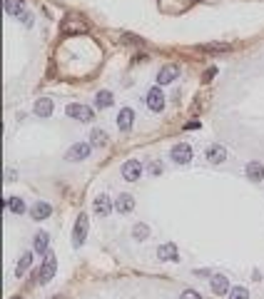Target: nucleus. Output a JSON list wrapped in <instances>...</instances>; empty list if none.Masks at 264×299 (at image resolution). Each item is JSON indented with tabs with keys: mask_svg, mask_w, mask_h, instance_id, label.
Returning <instances> with one entry per match:
<instances>
[{
	"mask_svg": "<svg viewBox=\"0 0 264 299\" xmlns=\"http://www.w3.org/2000/svg\"><path fill=\"white\" fill-rule=\"evenodd\" d=\"M55 272H57V260H55V254H45V262H42V267H40V272H38V280H40V284H48L53 277H55Z\"/></svg>",
	"mask_w": 264,
	"mask_h": 299,
	"instance_id": "f257e3e1",
	"label": "nucleus"
},
{
	"mask_svg": "<svg viewBox=\"0 0 264 299\" xmlns=\"http://www.w3.org/2000/svg\"><path fill=\"white\" fill-rule=\"evenodd\" d=\"M65 112H68V117L80 120V122H90V120L95 117L93 108H85V105H77V102H70L68 108H65Z\"/></svg>",
	"mask_w": 264,
	"mask_h": 299,
	"instance_id": "f03ea898",
	"label": "nucleus"
},
{
	"mask_svg": "<svg viewBox=\"0 0 264 299\" xmlns=\"http://www.w3.org/2000/svg\"><path fill=\"white\" fill-rule=\"evenodd\" d=\"M170 157H172L174 165H187L192 160V147L187 142H177V145L170 150Z\"/></svg>",
	"mask_w": 264,
	"mask_h": 299,
	"instance_id": "7ed1b4c3",
	"label": "nucleus"
},
{
	"mask_svg": "<svg viewBox=\"0 0 264 299\" xmlns=\"http://www.w3.org/2000/svg\"><path fill=\"white\" fill-rule=\"evenodd\" d=\"M122 180H127V182H137L140 177H142V162L140 160H127L125 165H122Z\"/></svg>",
	"mask_w": 264,
	"mask_h": 299,
	"instance_id": "20e7f679",
	"label": "nucleus"
},
{
	"mask_svg": "<svg viewBox=\"0 0 264 299\" xmlns=\"http://www.w3.org/2000/svg\"><path fill=\"white\" fill-rule=\"evenodd\" d=\"M147 108L152 110V112H162L165 110V93L157 88H150V93H147Z\"/></svg>",
	"mask_w": 264,
	"mask_h": 299,
	"instance_id": "39448f33",
	"label": "nucleus"
},
{
	"mask_svg": "<svg viewBox=\"0 0 264 299\" xmlns=\"http://www.w3.org/2000/svg\"><path fill=\"white\" fill-rule=\"evenodd\" d=\"M85 237H87V215H77V222L73 227V244L75 247H82L85 244Z\"/></svg>",
	"mask_w": 264,
	"mask_h": 299,
	"instance_id": "423d86ee",
	"label": "nucleus"
},
{
	"mask_svg": "<svg viewBox=\"0 0 264 299\" xmlns=\"http://www.w3.org/2000/svg\"><path fill=\"white\" fill-rule=\"evenodd\" d=\"M157 260H162V262H177V260H180L177 244H174V242L160 244V247H157Z\"/></svg>",
	"mask_w": 264,
	"mask_h": 299,
	"instance_id": "0eeeda50",
	"label": "nucleus"
},
{
	"mask_svg": "<svg viewBox=\"0 0 264 299\" xmlns=\"http://www.w3.org/2000/svg\"><path fill=\"white\" fill-rule=\"evenodd\" d=\"M90 157V145L87 142H77L68 150V155H65V160H70V162H77V160H87Z\"/></svg>",
	"mask_w": 264,
	"mask_h": 299,
	"instance_id": "6e6552de",
	"label": "nucleus"
},
{
	"mask_svg": "<svg viewBox=\"0 0 264 299\" xmlns=\"http://www.w3.org/2000/svg\"><path fill=\"white\" fill-rule=\"evenodd\" d=\"M132 122H135V110H132V108H122L117 112V127H120L122 132H130L132 130Z\"/></svg>",
	"mask_w": 264,
	"mask_h": 299,
	"instance_id": "1a4fd4ad",
	"label": "nucleus"
},
{
	"mask_svg": "<svg viewBox=\"0 0 264 299\" xmlns=\"http://www.w3.org/2000/svg\"><path fill=\"white\" fill-rule=\"evenodd\" d=\"M205 155H207V160H209L212 165H222V162L227 160V150H225L222 145H209Z\"/></svg>",
	"mask_w": 264,
	"mask_h": 299,
	"instance_id": "9d476101",
	"label": "nucleus"
},
{
	"mask_svg": "<svg viewBox=\"0 0 264 299\" xmlns=\"http://www.w3.org/2000/svg\"><path fill=\"white\" fill-rule=\"evenodd\" d=\"M53 215V207L48 205V202H35L33 207H30V217L35 220V222H40V220H48Z\"/></svg>",
	"mask_w": 264,
	"mask_h": 299,
	"instance_id": "9b49d317",
	"label": "nucleus"
},
{
	"mask_svg": "<svg viewBox=\"0 0 264 299\" xmlns=\"http://www.w3.org/2000/svg\"><path fill=\"white\" fill-rule=\"evenodd\" d=\"M209 287H212L214 294H229V280H227L225 274H212Z\"/></svg>",
	"mask_w": 264,
	"mask_h": 299,
	"instance_id": "f8f14e48",
	"label": "nucleus"
},
{
	"mask_svg": "<svg viewBox=\"0 0 264 299\" xmlns=\"http://www.w3.org/2000/svg\"><path fill=\"white\" fill-rule=\"evenodd\" d=\"M245 172H247V177H249L252 182H262V180H264V165L257 162V160H252V162H247Z\"/></svg>",
	"mask_w": 264,
	"mask_h": 299,
	"instance_id": "ddd939ff",
	"label": "nucleus"
},
{
	"mask_svg": "<svg viewBox=\"0 0 264 299\" xmlns=\"http://www.w3.org/2000/svg\"><path fill=\"white\" fill-rule=\"evenodd\" d=\"M35 115L38 117H50L53 115V110H55V105H53V100H48V97H40V100H35Z\"/></svg>",
	"mask_w": 264,
	"mask_h": 299,
	"instance_id": "4468645a",
	"label": "nucleus"
},
{
	"mask_svg": "<svg viewBox=\"0 0 264 299\" xmlns=\"http://www.w3.org/2000/svg\"><path fill=\"white\" fill-rule=\"evenodd\" d=\"M115 209L120 212V215H127V212H132V209H135V197H132V195H117Z\"/></svg>",
	"mask_w": 264,
	"mask_h": 299,
	"instance_id": "2eb2a0df",
	"label": "nucleus"
},
{
	"mask_svg": "<svg viewBox=\"0 0 264 299\" xmlns=\"http://www.w3.org/2000/svg\"><path fill=\"white\" fill-rule=\"evenodd\" d=\"M113 202H110V197H105V195H100L97 200H95V215L97 217H107L110 212H113Z\"/></svg>",
	"mask_w": 264,
	"mask_h": 299,
	"instance_id": "dca6fc26",
	"label": "nucleus"
},
{
	"mask_svg": "<svg viewBox=\"0 0 264 299\" xmlns=\"http://www.w3.org/2000/svg\"><path fill=\"white\" fill-rule=\"evenodd\" d=\"M177 75H180V70L174 68V65H165V68L157 73V82H160V85H170L172 80H177Z\"/></svg>",
	"mask_w": 264,
	"mask_h": 299,
	"instance_id": "f3484780",
	"label": "nucleus"
},
{
	"mask_svg": "<svg viewBox=\"0 0 264 299\" xmlns=\"http://www.w3.org/2000/svg\"><path fill=\"white\" fill-rule=\"evenodd\" d=\"M48 244H50V234L48 232H38L35 234V242H33V249L38 254H48Z\"/></svg>",
	"mask_w": 264,
	"mask_h": 299,
	"instance_id": "a211bd4d",
	"label": "nucleus"
},
{
	"mask_svg": "<svg viewBox=\"0 0 264 299\" xmlns=\"http://www.w3.org/2000/svg\"><path fill=\"white\" fill-rule=\"evenodd\" d=\"M110 105H113V93H110V90H100L95 95V108L105 110V108H110Z\"/></svg>",
	"mask_w": 264,
	"mask_h": 299,
	"instance_id": "6ab92c4d",
	"label": "nucleus"
},
{
	"mask_svg": "<svg viewBox=\"0 0 264 299\" xmlns=\"http://www.w3.org/2000/svg\"><path fill=\"white\" fill-rule=\"evenodd\" d=\"M25 10V0H5V13L8 15H20Z\"/></svg>",
	"mask_w": 264,
	"mask_h": 299,
	"instance_id": "aec40b11",
	"label": "nucleus"
},
{
	"mask_svg": "<svg viewBox=\"0 0 264 299\" xmlns=\"http://www.w3.org/2000/svg\"><path fill=\"white\" fill-rule=\"evenodd\" d=\"M30 262H33V252H25L23 257H20L18 267H15V277H23V274H25V269L30 267Z\"/></svg>",
	"mask_w": 264,
	"mask_h": 299,
	"instance_id": "412c9836",
	"label": "nucleus"
},
{
	"mask_svg": "<svg viewBox=\"0 0 264 299\" xmlns=\"http://www.w3.org/2000/svg\"><path fill=\"white\" fill-rule=\"evenodd\" d=\"M132 237L140 240V242H142V240H147V237H150V227H147L145 222H137L135 227H132Z\"/></svg>",
	"mask_w": 264,
	"mask_h": 299,
	"instance_id": "4be33fe9",
	"label": "nucleus"
},
{
	"mask_svg": "<svg viewBox=\"0 0 264 299\" xmlns=\"http://www.w3.org/2000/svg\"><path fill=\"white\" fill-rule=\"evenodd\" d=\"M8 207H10L13 215H23V212L28 209V207H25V202L20 200V197H8Z\"/></svg>",
	"mask_w": 264,
	"mask_h": 299,
	"instance_id": "5701e85b",
	"label": "nucleus"
},
{
	"mask_svg": "<svg viewBox=\"0 0 264 299\" xmlns=\"http://www.w3.org/2000/svg\"><path fill=\"white\" fill-rule=\"evenodd\" d=\"M90 140H93V145H97V147H105L107 145V135H105V130H95L90 132Z\"/></svg>",
	"mask_w": 264,
	"mask_h": 299,
	"instance_id": "b1692460",
	"label": "nucleus"
},
{
	"mask_svg": "<svg viewBox=\"0 0 264 299\" xmlns=\"http://www.w3.org/2000/svg\"><path fill=\"white\" fill-rule=\"evenodd\" d=\"M229 299H249L247 287H232L229 289Z\"/></svg>",
	"mask_w": 264,
	"mask_h": 299,
	"instance_id": "393cba45",
	"label": "nucleus"
},
{
	"mask_svg": "<svg viewBox=\"0 0 264 299\" xmlns=\"http://www.w3.org/2000/svg\"><path fill=\"white\" fill-rule=\"evenodd\" d=\"M200 50H205V53H229L232 48H229V45H217V42H212V45H202Z\"/></svg>",
	"mask_w": 264,
	"mask_h": 299,
	"instance_id": "a878e982",
	"label": "nucleus"
},
{
	"mask_svg": "<svg viewBox=\"0 0 264 299\" xmlns=\"http://www.w3.org/2000/svg\"><path fill=\"white\" fill-rule=\"evenodd\" d=\"M180 299H202V294H200V292H194V289H185Z\"/></svg>",
	"mask_w": 264,
	"mask_h": 299,
	"instance_id": "bb28decb",
	"label": "nucleus"
},
{
	"mask_svg": "<svg viewBox=\"0 0 264 299\" xmlns=\"http://www.w3.org/2000/svg\"><path fill=\"white\" fill-rule=\"evenodd\" d=\"M160 172H162V165H160V162H150V175L157 177Z\"/></svg>",
	"mask_w": 264,
	"mask_h": 299,
	"instance_id": "cd10ccee",
	"label": "nucleus"
},
{
	"mask_svg": "<svg viewBox=\"0 0 264 299\" xmlns=\"http://www.w3.org/2000/svg\"><path fill=\"white\" fill-rule=\"evenodd\" d=\"M197 127H200V122H187L185 130H197Z\"/></svg>",
	"mask_w": 264,
	"mask_h": 299,
	"instance_id": "c85d7f7f",
	"label": "nucleus"
},
{
	"mask_svg": "<svg viewBox=\"0 0 264 299\" xmlns=\"http://www.w3.org/2000/svg\"><path fill=\"white\" fill-rule=\"evenodd\" d=\"M214 73H217V70H214V68H209V70L205 73V80H209V77H214Z\"/></svg>",
	"mask_w": 264,
	"mask_h": 299,
	"instance_id": "c756f323",
	"label": "nucleus"
},
{
	"mask_svg": "<svg viewBox=\"0 0 264 299\" xmlns=\"http://www.w3.org/2000/svg\"><path fill=\"white\" fill-rule=\"evenodd\" d=\"M15 299H20V297H15Z\"/></svg>",
	"mask_w": 264,
	"mask_h": 299,
	"instance_id": "7c9ffc66",
	"label": "nucleus"
}]
</instances>
